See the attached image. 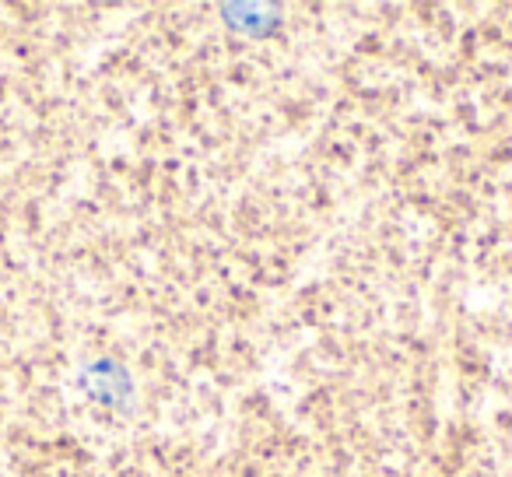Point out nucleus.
I'll return each mask as SVG.
<instances>
[{
    "label": "nucleus",
    "mask_w": 512,
    "mask_h": 477,
    "mask_svg": "<svg viewBox=\"0 0 512 477\" xmlns=\"http://www.w3.org/2000/svg\"><path fill=\"white\" fill-rule=\"evenodd\" d=\"M267 8H260V4H225V15H228V25L232 29H246L253 32V36H260V32H267V25L260 22L256 15H264Z\"/></svg>",
    "instance_id": "f257e3e1"
}]
</instances>
